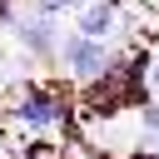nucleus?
<instances>
[{
  "mask_svg": "<svg viewBox=\"0 0 159 159\" xmlns=\"http://www.w3.org/2000/svg\"><path fill=\"white\" fill-rule=\"evenodd\" d=\"M10 119L25 134H55L70 124V99L45 80H20V89L10 99Z\"/></svg>",
  "mask_w": 159,
  "mask_h": 159,
  "instance_id": "f257e3e1",
  "label": "nucleus"
},
{
  "mask_svg": "<svg viewBox=\"0 0 159 159\" xmlns=\"http://www.w3.org/2000/svg\"><path fill=\"white\" fill-rule=\"evenodd\" d=\"M109 60H114V45H104V40H84L80 30H70V35H60V45H55V65L65 70V80L70 84H94L104 70H109Z\"/></svg>",
  "mask_w": 159,
  "mask_h": 159,
  "instance_id": "f03ea898",
  "label": "nucleus"
},
{
  "mask_svg": "<svg viewBox=\"0 0 159 159\" xmlns=\"http://www.w3.org/2000/svg\"><path fill=\"white\" fill-rule=\"evenodd\" d=\"M10 35L15 45L30 55V60H55V45H60V20L55 15H35L20 5V15L10 20Z\"/></svg>",
  "mask_w": 159,
  "mask_h": 159,
  "instance_id": "7ed1b4c3",
  "label": "nucleus"
},
{
  "mask_svg": "<svg viewBox=\"0 0 159 159\" xmlns=\"http://www.w3.org/2000/svg\"><path fill=\"white\" fill-rule=\"evenodd\" d=\"M114 25H119V5H104V0H84L75 10V30L84 40H114Z\"/></svg>",
  "mask_w": 159,
  "mask_h": 159,
  "instance_id": "20e7f679",
  "label": "nucleus"
},
{
  "mask_svg": "<svg viewBox=\"0 0 159 159\" xmlns=\"http://www.w3.org/2000/svg\"><path fill=\"white\" fill-rule=\"evenodd\" d=\"M84 0H25V10H35V15H65V10H80Z\"/></svg>",
  "mask_w": 159,
  "mask_h": 159,
  "instance_id": "39448f33",
  "label": "nucleus"
},
{
  "mask_svg": "<svg viewBox=\"0 0 159 159\" xmlns=\"http://www.w3.org/2000/svg\"><path fill=\"white\" fill-rule=\"evenodd\" d=\"M129 159H159V149H144V144H139V149H134Z\"/></svg>",
  "mask_w": 159,
  "mask_h": 159,
  "instance_id": "423d86ee",
  "label": "nucleus"
},
{
  "mask_svg": "<svg viewBox=\"0 0 159 159\" xmlns=\"http://www.w3.org/2000/svg\"><path fill=\"white\" fill-rule=\"evenodd\" d=\"M104 5H119V10H124V5H134V0H104Z\"/></svg>",
  "mask_w": 159,
  "mask_h": 159,
  "instance_id": "0eeeda50",
  "label": "nucleus"
},
{
  "mask_svg": "<svg viewBox=\"0 0 159 159\" xmlns=\"http://www.w3.org/2000/svg\"><path fill=\"white\" fill-rule=\"evenodd\" d=\"M149 10H154V15H159V0H154V5H149Z\"/></svg>",
  "mask_w": 159,
  "mask_h": 159,
  "instance_id": "6e6552de",
  "label": "nucleus"
},
{
  "mask_svg": "<svg viewBox=\"0 0 159 159\" xmlns=\"http://www.w3.org/2000/svg\"><path fill=\"white\" fill-rule=\"evenodd\" d=\"M139 5H154V0H139Z\"/></svg>",
  "mask_w": 159,
  "mask_h": 159,
  "instance_id": "1a4fd4ad",
  "label": "nucleus"
},
{
  "mask_svg": "<svg viewBox=\"0 0 159 159\" xmlns=\"http://www.w3.org/2000/svg\"><path fill=\"white\" fill-rule=\"evenodd\" d=\"M0 159H5V154H0Z\"/></svg>",
  "mask_w": 159,
  "mask_h": 159,
  "instance_id": "9d476101",
  "label": "nucleus"
}]
</instances>
